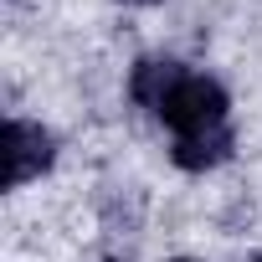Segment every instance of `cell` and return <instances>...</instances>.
I'll return each mask as SVG.
<instances>
[{"mask_svg":"<svg viewBox=\"0 0 262 262\" xmlns=\"http://www.w3.org/2000/svg\"><path fill=\"white\" fill-rule=\"evenodd\" d=\"M170 128H175V139H190V134H211V128H226V88L201 77V72H185L165 103L155 108Z\"/></svg>","mask_w":262,"mask_h":262,"instance_id":"obj_1","label":"cell"},{"mask_svg":"<svg viewBox=\"0 0 262 262\" xmlns=\"http://www.w3.org/2000/svg\"><path fill=\"white\" fill-rule=\"evenodd\" d=\"M52 160H57V139L41 123H26V118L6 123V185L11 190L36 180L41 170H52Z\"/></svg>","mask_w":262,"mask_h":262,"instance_id":"obj_2","label":"cell"},{"mask_svg":"<svg viewBox=\"0 0 262 262\" xmlns=\"http://www.w3.org/2000/svg\"><path fill=\"white\" fill-rule=\"evenodd\" d=\"M231 144H236V134L231 128H211V134H190V139H175V165L180 170H211V165H221L226 155H231Z\"/></svg>","mask_w":262,"mask_h":262,"instance_id":"obj_3","label":"cell"},{"mask_svg":"<svg viewBox=\"0 0 262 262\" xmlns=\"http://www.w3.org/2000/svg\"><path fill=\"white\" fill-rule=\"evenodd\" d=\"M180 77H185V67H180V62H160V57H149V62H139V67H134V77H128V93H134V98L155 113V108L165 103V93H170Z\"/></svg>","mask_w":262,"mask_h":262,"instance_id":"obj_4","label":"cell"},{"mask_svg":"<svg viewBox=\"0 0 262 262\" xmlns=\"http://www.w3.org/2000/svg\"><path fill=\"white\" fill-rule=\"evenodd\" d=\"M128 6H155V0H128Z\"/></svg>","mask_w":262,"mask_h":262,"instance_id":"obj_5","label":"cell"}]
</instances>
